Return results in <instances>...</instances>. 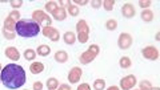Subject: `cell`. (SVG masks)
Segmentation results:
<instances>
[{"label": "cell", "mask_w": 160, "mask_h": 90, "mask_svg": "<svg viewBox=\"0 0 160 90\" xmlns=\"http://www.w3.org/2000/svg\"><path fill=\"white\" fill-rule=\"evenodd\" d=\"M0 79L6 88L15 90L26 83V72L20 65L8 64L7 66H4V69H2Z\"/></svg>", "instance_id": "6da1fadb"}, {"label": "cell", "mask_w": 160, "mask_h": 90, "mask_svg": "<svg viewBox=\"0 0 160 90\" xmlns=\"http://www.w3.org/2000/svg\"><path fill=\"white\" fill-rule=\"evenodd\" d=\"M15 31H16L19 36L29 38V37L38 36L40 32V25L38 23H35L32 19H22L16 23Z\"/></svg>", "instance_id": "7a4b0ae2"}, {"label": "cell", "mask_w": 160, "mask_h": 90, "mask_svg": "<svg viewBox=\"0 0 160 90\" xmlns=\"http://www.w3.org/2000/svg\"><path fill=\"white\" fill-rule=\"evenodd\" d=\"M99 53H100V48H99V45L92 44L91 47L88 48V51H87V52L82 53V56H80L79 61H80V64L87 65V64H89V62H92L93 60L96 58V56H98Z\"/></svg>", "instance_id": "3957f363"}, {"label": "cell", "mask_w": 160, "mask_h": 90, "mask_svg": "<svg viewBox=\"0 0 160 90\" xmlns=\"http://www.w3.org/2000/svg\"><path fill=\"white\" fill-rule=\"evenodd\" d=\"M32 20L35 23H38L40 27H51V23H52V19L51 16H48L46 12L40 11V9H36V11L32 12Z\"/></svg>", "instance_id": "277c9868"}, {"label": "cell", "mask_w": 160, "mask_h": 90, "mask_svg": "<svg viewBox=\"0 0 160 90\" xmlns=\"http://www.w3.org/2000/svg\"><path fill=\"white\" fill-rule=\"evenodd\" d=\"M136 77L133 74H129V76H126L120 79V88H122V90H131L136 85Z\"/></svg>", "instance_id": "5b68a950"}, {"label": "cell", "mask_w": 160, "mask_h": 90, "mask_svg": "<svg viewBox=\"0 0 160 90\" xmlns=\"http://www.w3.org/2000/svg\"><path fill=\"white\" fill-rule=\"evenodd\" d=\"M118 44H119V48L120 49H128L129 47L132 45V36L129 33H120L119 40H118Z\"/></svg>", "instance_id": "8992f818"}, {"label": "cell", "mask_w": 160, "mask_h": 90, "mask_svg": "<svg viewBox=\"0 0 160 90\" xmlns=\"http://www.w3.org/2000/svg\"><path fill=\"white\" fill-rule=\"evenodd\" d=\"M142 53H143L144 58L151 60V61H155V60L159 58V51H158V48L152 47V45H148V47H146V48L143 49Z\"/></svg>", "instance_id": "52a82bcc"}, {"label": "cell", "mask_w": 160, "mask_h": 90, "mask_svg": "<svg viewBox=\"0 0 160 90\" xmlns=\"http://www.w3.org/2000/svg\"><path fill=\"white\" fill-rule=\"evenodd\" d=\"M43 34L53 43H56L60 40V33H59L58 29H55L53 27H44L43 28Z\"/></svg>", "instance_id": "ba28073f"}, {"label": "cell", "mask_w": 160, "mask_h": 90, "mask_svg": "<svg viewBox=\"0 0 160 90\" xmlns=\"http://www.w3.org/2000/svg\"><path fill=\"white\" fill-rule=\"evenodd\" d=\"M80 77H82V69L79 66L72 68L68 73V81L69 83H78L80 81Z\"/></svg>", "instance_id": "9c48e42d"}, {"label": "cell", "mask_w": 160, "mask_h": 90, "mask_svg": "<svg viewBox=\"0 0 160 90\" xmlns=\"http://www.w3.org/2000/svg\"><path fill=\"white\" fill-rule=\"evenodd\" d=\"M122 13H123V16H124V17L132 19V17L135 16V13H136L133 4H132V3H126V4L123 6V8H122Z\"/></svg>", "instance_id": "30bf717a"}, {"label": "cell", "mask_w": 160, "mask_h": 90, "mask_svg": "<svg viewBox=\"0 0 160 90\" xmlns=\"http://www.w3.org/2000/svg\"><path fill=\"white\" fill-rule=\"evenodd\" d=\"M6 56H7V58H11V60H13V61L20 60V53L15 47H8L6 49Z\"/></svg>", "instance_id": "8fae6325"}, {"label": "cell", "mask_w": 160, "mask_h": 90, "mask_svg": "<svg viewBox=\"0 0 160 90\" xmlns=\"http://www.w3.org/2000/svg\"><path fill=\"white\" fill-rule=\"evenodd\" d=\"M52 16H53L55 20H58V21H63V20H66L67 19V11H66V8H64V7H59L56 11L52 13Z\"/></svg>", "instance_id": "7c38bea8"}, {"label": "cell", "mask_w": 160, "mask_h": 90, "mask_svg": "<svg viewBox=\"0 0 160 90\" xmlns=\"http://www.w3.org/2000/svg\"><path fill=\"white\" fill-rule=\"evenodd\" d=\"M15 27H16V21H13V20L9 17V16H8L6 20H4V27H3L4 31L15 33Z\"/></svg>", "instance_id": "4fadbf2b"}, {"label": "cell", "mask_w": 160, "mask_h": 90, "mask_svg": "<svg viewBox=\"0 0 160 90\" xmlns=\"http://www.w3.org/2000/svg\"><path fill=\"white\" fill-rule=\"evenodd\" d=\"M55 61L59 62V64H64V62H67L68 61V53L67 52H64V51H59L55 53Z\"/></svg>", "instance_id": "5bb4252c"}, {"label": "cell", "mask_w": 160, "mask_h": 90, "mask_svg": "<svg viewBox=\"0 0 160 90\" xmlns=\"http://www.w3.org/2000/svg\"><path fill=\"white\" fill-rule=\"evenodd\" d=\"M76 31L78 33H88L89 34V27L86 20H80L76 24Z\"/></svg>", "instance_id": "9a60e30c"}, {"label": "cell", "mask_w": 160, "mask_h": 90, "mask_svg": "<svg viewBox=\"0 0 160 90\" xmlns=\"http://www.w3.org/2000/svg\"><path fill=\"white\" fill-rule=\"evenodd\" d=\"M29 70L32 74H40L44 70V65L42 62H32L31 66H29Z\"/></svg>", "instance_id": "2e32d148"}, {"label": "cell", "mask_w": 160, "mask_h": 90, "mask_svg": "<svg viewBox=\"0 0 160 90\" xmlns=\"http://www.w3.org/2000/svg\"><path fill=\"white\" fill-rule=\"evenodd\" d=\"M63 40H64L66 44L72 45V44H75V41H76V36H75L73 32H66L64 36H63Z\"/></svg>", "instance_id": "e0dca14e"}, {"label": "cell", "mask_w": 160, "mask_h": 90, "mask_svg": "<svg viewBox=\"0 0 160 90\" xmlns=\"http://www.w3.org/2000/svg\"><path fill=\"white\" fill-rule=\"evenodd\" d=\"M49 53H51V48H49L48 45H40L36 51V54H39V56H42V57L48 56Z\"/></svg>", "instance_id": "ac0fdd59"}, {"label": "cell", "mask_w": 160, "mask_h": 90, "mask_svg": "<svg viewBox=\"0 0 160 90\" xmlns=\"http://www.w3.org/2000/svg\"><path fill=\"white\" fill-rule=\"evenodd\" d=\"M67 9H68V13L71 15V16H78L79 15V7L78 6H75L73 3L71 2H67Z\"/></svg>", "instance_id": "d6986e66"}, {"label": "cell", "mask_w": 160, "mask_h": 90, "mask_svg": "<svg viewBox=\"0 0 160 90\" xmlns=\"http://www.w3.org/2000/svg\"><path fill=\"white\" fill-rule=\"evenodd\" d=\"M119 65H120V68H123V69H128L132 65V61H131V58L129 57L123 56L122 58L119 60Z\"/></svg>", "instance_id": "ffe728a7"}, {"label": "cell", "mask_w": 160, "mask_h": 90, "mask_svg": "<svg viewBox=\"0 0 160 90\" xmlns=\"http://www.w3.org/2000/svg\"><path fill=\"white\" fill-rule=\"evenodd\" d=\"M47 88H48V90H56L58 89V86H59V81L55 77H51V78H48L47 79Z\"/></svg>", "instance_id": "44dd1931"}, {"label": "cell", "mask_w": 160, "mask_h": 90, "mask_svg": "<svg viewBox=\"0 0 160 90\" xmlns=\"http://www.w3.org/2000/svg\"><path fill=\"white\" fill-rule=\"evenodd\" d=\"M142 19H143L146 23L152 21V20H153V12L149 11V9H144V11L142 12Z\"/></svg>", "instance_id": "7402d4cb"}, {"label": "cell", "mask_w": 160, "mask_h": 90, "mask_svg": "<svg viewBox=\"0 0 160 90\" xmlns=\"http://www.w3.org/2000/svg\"><path fill=\"white\" fill-rule=\"evenodd\" d=\"M104 88H106V81H104V79H102V78L95 79V82H93L95 90H104Z\"/></svg>", "instance_id": "603a6c76"}, {"label": "cell", "mask_w": 160, "mask_h": 90, "mask_svg": "<svg viewBox=\"0 0 160 90\" xmlns=\"http://www.w3.org/2000/svg\"><path fill=\"white\" fill-rule=\"evenodd\" d=\"M58 8H59V7H58V3H56V2H48V3L46 4V11L49 12V13H53Z\"/></svg>", "instance_id": "cb8c5ba5"}, {"label": "cell", "mask_w": 160, "mask_h": 90, "mask_svg": "<svg viewBox=\"0 0 160 90\" xmlns=\"http://www.w3.org/2000/svg\"><path fill=\"white\" fill-rule=\"evenodd\" d=\"M35 57H36V52L32 51V49H27V51H24V58L28 60V61H32Z\"/></svg>", "instance_id": "d4e9b609"}, {"label": "cell", "mask_w": 160, "mask_h": 90, "mask_svg": "<svg viewBox=\"0 0 160 90\" xmlns=\"http://www.w3.org/2000/svg\"><path fill=\"white\" fill-rule=\"evenodd\" d=\"M116 27H118L116 20L111 19V20H107V21H106V28L108 29V31H115V29H116Z\"/></svg>", "instance_id": "484cf974"}, {"label": "cell", "mask_w": 160, "mask_h": 90, "mask_svg": "<svg viewBox=\"0 0 160 90\" xmlns=\"http://www.w3.org/2000/svg\"><path fill=\"white\" fill-rule=\"evenodd\" d=\"M113 6H115V2H113V0H106V2H103V7H104V9H106V11H112Z\"/></svg>", "instance_id": "4316f807"}, {"label": "cell", "mask_w": 160, "mask_h": 90, "mask_svg": "<svg viewBox=\"0 0 160 90\" xmlns=\"http://www.w3.org/2000/svg\"><path fill=\"white\" fill-rule=\"evenodd\" d=\"M151 88H152V85L149 81H142L140 82V89L142 90H149Z\"/></svg>", "instance_id": "83f0119b"}, {"label": "cell", "mask_w": 160, "mask_h": 90, "mask_svg": "<svg viewBox=\"0 0 160 90\" xmlns=\"http://www.w3.org/2000/svg\"><path fill=\"white\" fill-rule=\"evenodd\" d=\"M8 16L11 17V19L13 20V21H16V23L20 20V13H19V11H13V12H11V13L8 15Z\"/></svg>", "instance_id": "f1b7e54d"}, {"label": "cell", "mask_w": 160, "mask_h": 90, "mask_svg": "<svg viewBox=\"0 0 160 90\" xmlns=\"http://www.w3.org/2000/svg\"><path fill=\"white\" fill-rule=\"evenodd\" d=\"M9 4H11L13 8H20V7L23 6V2H22V0H11Z\"/></svg>", "instance_id": "f546056e"}, {"label": "cell", "mask_w": 160, "mask_h": 90, "mask_svg": "<svg viewBox=\"0 0 160 90\" xmlns=\"http://www.w3.org/2000/svg\"><path fill=\"white\" fill-rule=\"evenodd\" d=\"M151 2H149V0H146V2H144V0H140V2H139V6L140 7H142V8H148L149 6H151Z\"/></svg>", "instance_id": "4dcf8cb0"}, {"label": "cell", "mask_w": 160, "mask_h": 90, "mask_svg": "<svg viewBox=\"0 0 160 90\" xmlns=\"http://www.w3.org/2000/svg\"><path fill=\"white\" fill-rule=\"evenodd\" d=\"M3 36L6 37L7 40H12V38H15V33H11V32H7V31H4L3 29Z\"/></svg>", "instance_id": "1f68e13d"}, {"label": "cell", "mask_w": 160, "mask_h": 90, "mask_svg": "<svg viewBox=\"0 0 160 90\" xmlns=\"http://www.w3.org/2000/svg\"><path fill=\"white\" fill-rule=\"evenodd\" d=\"M33 90H43V82H40V81H36V82H33Z\"/></svg>", "instance_id": "d6a6232c"}, {"label": "cell", "mask_w": 160, "mask_h": 90, "mask_svg": "<svg viewBox=\"0 0 160 90\" xmlns=\"http://www.w3.org/2000/svg\"><path fill=\"white\" fill-rule=\"evenodd\" d=\"M91 6L93 8H100V6H103V2H100V0H93V2H91Z\"/></svg>", "instance_id": "836d02e7"}, {"label": "cell", "mask_w": 160, "mask_h": 90, "mask_svg": "<svg viewBox=\"0 0 160 90\" xmlns=\"http://www.w3.org/2000/svg\"><path fill=\"white\" fill-rule=\"evenodd\" d=\"M78 90H91V86L88 83H82L78 86Z\"/></svg>", "instance_id": "e575fe53"}, {"label": "cell", "mask_w": 160, "mask_h": 90, "mask_svg": "<svg viewBox=\"0 0 160 90\" xmlns=\"http://www.w3.org/2000/svg\"><path fill=\"white\" fill-rule=\"evenodd\" d=\"M58 90H71V88H69V85L63 83V85H59V86H58Z\"/></svg>", "instance_id": "d590c367"}, {"label": "cell", "mask_w": 160, "mask_h": 90, "mask_svg": "<svg viewBox=\"0 0 160 90\" xmlns=\"http://www.w3.org/2000/svg\"><path fill=\"white\" fill-rule=\"evenodd\" d=\"M87 3V0H75V6H86Z\"/></svg>", "instance_id": "8d00e7d4"}, {"label": "cell", "mask_w": 160, "mask_h": 90, "mask_svg": "<svg viewBox=\"0 0 160 90\" xmlns=\"http://www.w3.org/2000/svg\"><path fill=\"white\" fill-rule=\"evenodd\" d=\"M107 90H120V89H119L118 86H109Z\"/></svg>", "instance_id": "74e56055"}, {"label": "cell", "mask_w": 160, "mask_h": 90, "mask_svg": "<svg viewBox=\"0 0 160 90\" xmlns=\"http://www.w3.org/2000/svg\"><path fill=\"white\" fill-rule=\"evenodd\" d=\"M156 40H158V41L160 40V33H156Z\"/></svg>", "instance_id": "f35d334b"}, {"label": "cell", "mask_w": 160, "mask_h": 90, "mask_svg": "<svg viewBox=\"0 0 160 90\" xmlns=\"http://www.w3.org/2000/svg\"><path fill=\"white\" fill-rule=\"evenodd\" d=\"M149 90H160V89H159V88H151Z\"/></svg>", "instance_id": "ab89813d"}, {"label": "cell", "mask_w": 160, "mask_h": 90, "mask_svg": "<svg viewBox=\"0 0 160 90\" xmlns=\"http://www.w3.org/2000/svg\"><path fill=\"white\" fill-rule=\"evenodd\" d=\"M0 70H2V65H0Z\"/></svg>", "instance_id": "60d3db41"}, {"label": "cell", "mask_w": 160, "mask_h": 90, "mask_svg": "<svg viewBox=\"0 0 160 90\" xmlns=\"http://www.w3.org/2000/svg\"><path fill=\"white\" fill-rule=\"evenodd\" d=\"M136 90H142V89H136Z\"/></svg>", "instance_id": "b9f144b4"}, {"label": "cell", "mask_w": 160, "mask_h": 90, "mask_svg": "<svg viewBox=\"0 0 160 90\" xmlns=\"http://www.w3.org/2000/svg\"><path fill=\"white\" fill-rule=\"evenodd\" d=\"M0 82H2V79H0Z\"/></svg>", "instance_id": "7bdbcfd3"}]
</instances>
